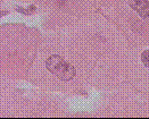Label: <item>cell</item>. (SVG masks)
Segmentation results:
<instances>
[{"label": "cell", "mask_w": 149, "mask_h": 119, "mask_svg": "<svg viewBox=\"0 0 149 119\" xmlns=\"http://www.w3.org/2000/svg\"><path fill=\"white\" fill-rule=\"evenodd\" d=\"M46 68L54 75H56L59 80L65 82L71 81L76 75V69L74 66L66 62L58 55H52L46 60Z\"/></svg>", "instance_id": "1"}, {"label": "cell", "mask_w": 149, "mask_h": 119, "mask_svg": "<svg viewBox=\"0 0 149 119\" xmlns=\"http://www.w3.org/2000/svg\"><path fill=\"white\" fill-rule=\"evenodd\" d=\"M129 5L132 9L143 18L149 17V1L148 0H129Z\"/></svg>", "instance_id": "2"}, {"label": "cell", "mask_w": 149, "mask_h": 119, "mask_svg": "<svg viewBox=\"0 0 149 119\" xmlns=\"http://www.w3.org/2000/svg\"><path fill=\"white\" fill-rule=\"evenodd\" d=\"M141 61L146 67H149V50H145L141 53Z\"/></svg>", "instance_id": "3"}]
</instances>
